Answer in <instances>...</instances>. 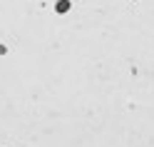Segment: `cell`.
I'll list each match as a JSON object with an SVG mask.
<instances>
[{"instance_id": "obj_1", "label": "cell", "mask_w": 154, "mask_h": 147, "mask_svg": "<svg viewBox=\"0 0 154 147\" xmlns=\"http://www.w3.org/2000/svg\"><path fill=\"white\" fill-rule=\"evenodd\" d=\"M67 8H70V3H67V0H60V3H57V13H65Z\"/></svg>"}]
</instances>
